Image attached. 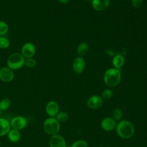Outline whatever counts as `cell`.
<instances>
[{
	"instance_id": "obj_1",
	"label": "cell",
	"mask_w": 147,
	"mask_h": 147,
	"mask_svg": "<svg viewBox=\"0 0 147 147\" xmlns=\"http://www.w3.org/2000/svg\"><path fill=\"white\" fill-rule=\"evenodd\" d=\"M116 131L117 134L120 137L124 139H128L133 136L134 133V127L130 122L122 120L117 125Z\"/></svg>"
},
{
	"instance_id": "obj_2",
	"label": "cell",
	"mask_w": 147,
	"mask_h": 147,
	"mask_svg": "<svg viewBox=\"0 0 147 147\" xmlns=\"http://www.w3.org/2000/svg\"><path fill=\"white\" fill-rule=\"evenodd\" d=\"M105 84L109 87H115L120 82L121 79V74L119 69L110 68L107 69L103 76Z\"/></svg>"
},
{
	"instance_id": "obj_3",
	"label": "cell",
	"mask_w": 147,
	"mask_h": 147,
	"mask_svg": "<svg viewBox=\"0 0 147 147\" xmlns=\"http://www.w3.org/2000/svg\"><path fill=\"white\" fill-rule=\"evenodd\" d=\"M25 58L20 53H14L10 55L7 60V65L13 70H17L24 65Z\"/></svg>"
},
{
	"instance_id": "obj_4",
	"label": "cell",
	"mask_w": 147,
	"mask_h": 147,
	"mask_svg": "<svg viewBox=\"0 0 147 147\" xmlns=\"http://www.w3.org/2000/svg\"><path fill=\"white\" fill-rule=\"evenodd\" d=\"M43 128L44 131L48 134L53 136L57 134L60 128L59 122L55 118L51 117L47 118L44 122Z\"/></svg>"
},
{
	"instance_id": "obj_5",
	"label": "cell",
	"mask_w": 147,
	"mask_h": 147,
	"mask_svg": "<svg viewBox=\"0 0 147 147\" xmlns=\"http://www.w3.org/2000/svg\"><path fill=\"white\" fill-rule=\"evenodd\" d=\"M27 123V119L22 116L15 117L10 122V125L13 129L17 130H20L25 128L26 126Z\"/></svg>"
},
{
	"instance_id": "obj_6",
	"label": "cell",
	"mask_w": 147,
	"mask_h": 147,
	"mask_svg": "<svg viewBox=\"0 0 147 147\" xmlns=\"http://www.w3.org/2000/svg\"><path fill=\"white\" fill-rule=\"evenodd\" d=\"M14 78L13 69L8 67H2L0 69V79L3 82H10Z\"/></svg>"
},
{
	"instance_id": "obj_7",
	"label": "cell",
	"mask_w": 147,
	"mask_h": 147,
	"mask_svg": "<svg viewBox=\"0 0 147 147\" xmlns=\"http://www.w3.org/2000/svg\"><path fill=\"white\" fill-rule=\"evenodd\" d=\"M36 52V48L32 42H26L21 48V54L25 58L32 57Z\"/></svg>"
},
{
	"instance_id": "obj_8",
	"label": "cell",
	"mask_w": 147,
	"mask_h": 147,
	"mask_svg": "<svg viewBox=\"0 0 147 147\" xmlns=\"http://www.w3.org/2000/svg\"><path fill=\"white\" fill-rule=\"evenodd\" d=\"M50 147H65L66 142L64 138L59 134L52 136L49 140Z\"/></svg>"
},
{
	"instance_id": "obj_9",
	"label": "cell",
	"mask_w": 147,
	"mask_h": 147,
	"mask_svg": "<svg viewBox=\"0 0 147 147\" xmlns=\"http://www.w3.org/2000/svg\"><path fill=\"white\" fill-rule=\"evenodd\" d=\"M87 106L92 109H96L99 108L103 103V99L101 96L95 95L90 96L87 100Z\"/></svg>"
},
{
	"instance_id": "obj_10",
	"label": "cell",
	"mask_w": 147,
	"mask_h": 147,
	"mask_svg": "<svg viewBox=\"0 0 147 147\" xmlns=\"http://www.w3.org/2000/svg\"><path fill=\"white\" fill-rule=\"evenodd\" d=\"M45 110L47 114L49 116L51 117H53L59 113V106L56 102L52 100L47 104Z\"/></svg>"
},
{
	"instance_id": "obj_11",
	"label": "cell",
	"mask_w": 147,
	"mask_h": 147,
	"mask_svg": "<svg viewBox=\"0 0 147 147\" xmlns=\"http://www.w3.org/2000/svg\"><path fill=\"white\" fill-rule=\"evenodd\" d=\"M116 126V121L111 117L105 118L101 122V127L106 131L113 130L115 129Z\"/></svg>"
},
{
	"instance_id": "obj_12",
	"label": "cell",
	"mask_w": 147,
	"mask_h": 147,
	"mask_svg": "<svg viewBox=\"0 0 147 147\" xmlns=\"http://www.w3.org/2000/svg\"><path fill=\"white\" fill-rule=\"evenodd\" d=\"M74 71L76 74H81L85 68V61L83 58L78 57L74 59L72 64Z\"/></svg>"
},
{
	"instance_id": "obj_13",
	"label": "cell",
	"mask_w": 147,
	"mask_h": 147,
	"mask_svg": "<svg viewBox=\"0 0 147 147\" xmlns=\"http://www.w3.org/2000/svg\"><path fill=\"white\" fill-rule=\"evenodd\" d=\"M93 8L99 11H102L106 9L110 3V0H92Z\"/></svg>"
},
{
	"instance_id": "obj_14",
	"label": "cell",
	"mask_w": 147,
	"mask_h": 147,
	"mask_svg": "<svg viewBox=\"0 0 147 147\" xmlns=\"http://www.w3.org/2000/svg\"><path fill=\"white\" fill-rule=\"evenodd\" d=\"M10 127V123L7 120L0 118V136L7 134L11 130Z\"/></svg>"
},
{
	"instance_id": "obj_15",
	"label": "cell",
	"mask_w": 147,
	"mask_h": 147,
	"mask_svg": "<svg viewBox=\"0 0 147 147\" xmlns=\"http://www.w3.org/2000/svg\"><path fill=\"white\" fill-rule=\"evenodd\" d=\"M8 138L10 141L13 142H18L21 138V134L19 130L16 129H11L7 133Z\"/></svg>"
},
{
	"instance_id": "obj_16",
	"label": "cell",
	"mask_w": 147,
	"mask_h": 147,
	"mask_svg": "<svg viewBox=\"0 0 147 147\" xmlns=\"http://www.w3.org/2000/svg\"><path fill=\"white\" fill-rule=\"evenodd\" d=\"M124 62L125 60L123 57L120 55H117L114 56L112 61L113 66L117 69H119L120 68H121L123 66Z\"/></svg>"
},
{
	"instance_id": "obj_17",
	"label": "cell",
	"mask_w": 147,
	"mask_h": 147,
	"mask_svg": "<svg viewBox=\"0 0 147 147\" xmlns=\"http://www.w3.org/2000/svg\"><path fill=\"white\" fill-rule=\"evenodd\" d=\"M88 51V45L86 42H82L80 43L77 48L78 53L81 56H84Z\"/></svg>"
},
{
	"instance_id": "obj_18",
	"label": "cell",
	"mask_w": 147,
	"mask_h": 147,
	"mask_svg": "<svg viewBox=\"0 0 147 147\" xmlns=\"http://www.w3.org/2000/svg\"><path fill=\"white\" fill-rule=\"evenodd\" d=\"M111 115H112V118L115 121H119L121 120V119L123 116V113L122 110L120 109L116 108L113 110Z\"/></svg>"
},
{
	"instance_id": "obj_19",
	"label": "cell",
	"mask_w": 147,
	"mask_h": 147,
	"mask_svg": "<svg viewBox=\"0 0 147 147\" xmlns=\"http://www.w3.org/2000/svg\"><path fill=\"white\" fill-rule=\"evenodd\" d=\"M56 119L60 122H64L68 119V114L64 111L59 112L56 115Z\"/></svg>"
},
{
	"instance_id": "obj_20",
	"label": "cell",
	"mask_w": 147,
	"mask_h": 147,
	"mask_svg": "<svg viewBox=\"0 0 147 147\" xmlns=\"http://www.w3.org/2000/svg\"><path fill=\"white\" fill-rule=\"evenodd\" d=\"M10 100L8 98H4L0 102V109L1 110H5L10 106Z\"/></svg>"
},
{
	"instance_id": "obj_21",
	"label": "cell",
	"mask_w": 147,
	"mask_h": 147,
	"mask_svg": "<svg viewBox=\"0 0 147 147\" xmlns=\"http://www.w3.org/2000/svg\"><path fill=\"white\" fill-rule=\"evenodd\" d=\"M10 45L9 40L3 36H0V48L1 49H6Z\"/></svg>"
},
{
	"instance_id": "obj_22",
	"label": "cell",
	"mask_w": 147,
	"mask_h": 147,
	"mask_svg": "<svg viewBox=\"0 0 147 147\" xmlns=\"http://www.w3.org/2000/svg\"><path fill=\"white\" fill-rule=\"evenodd\" d=\"M37 64V62L36 60L32 57L27 58L25 59L24 65H26L28 68H33Z\"/></svg>"
},
{
	"instance_id": "obj_23",
	"label": "cell",
	"mask_w": 147,
	"mask_h": 147,
	"mask_svg": "<svg viewBox=\"0 0 147 147\" xmlns=\"http://www.w3.org/2000/svg\"><path fill=\"white\" fill-rule=\"evenodd\" d=\"M9 30L7 24L3 21H0V36L5 34Z\"/></svg>"
},
{
	"instance_id": "obj_24",
	"label": "cell",
	"mask_w": 147,
	"mask_h": 147,
	"mask_svg": "<svg viewBox=\"0 0 147 147\" xmlns=\"http://www.w3.org/2000/svg\"><path fill=\"white\" fill-rule=\"evenodd\" d=\"M71 147H88V143L83 140H79L73 142Z\"/></svg>"
},
{
	"instance_id": "obj_25",
	"label": "cell",
	"mask_w": 147,
	"mask_h": 147,
	"mask_svg": "<svg viewBox=\"0 0 147 147\" xmlns=\"http://www.w3.org/2000/svg\"><path fill=\"white\" fill-rule=\"evenodd\" d=\"M113 91L110 89H106L102 93V98L104 99H109L113 96Z\"/></svg>"
},
{
	"instance_id": "obj_26",
	"label": "cell",
	"mask_w": 147,
	"mask_h": 147,
	"mask_svg": "<svg viewBox=\"0 0 147 147\" xmlns=\"http://www.w3.org/2000/svg\"><path fill=\"white\" fill-rule=\"evenodd\" d=\"M132 6L135 8L140 7L142 3V0H131Z\"/></svg>"
},
{
	"instance_id": "obj_27",
	"label": "cell",
	"mask_w": 147,
	"mask_h": 147,
	"mask_svg": "<svg viewBox=\"0 0 147 147\" xmlns=\"http://www.w3.org/2000/svg\"><path fill=\"white\" fill-rule=\"evenodd\" d=\"M59 2L62 4H66L69 2V0H58Z\"/></svg>"
},
{
	"instance_id": "obj_28",
	"label": "cell",
	"mask_w": 147,
	"mask_h": 147,
	"mask_svg": "<svg viewBox=\"0 0 147 147\" xmlns=\"http://www.w3.org/2000/svg\"><path fill=\"white\" fill-rule=\"evenodd\" d=\"M86 1H87V2H90V1H92V0H85Z\"/></svg>"
},
{
	"instance_id": "obj_29",
	"label": "cell",
	"mask_w": 147,
	"mask_h": 147,
	"mask_svg": "<svg viewBox=\"0 0 147 147\" xmlns=\"http://www.w3.org/2000/svg\"><path fill=\"white\" fill-rule=\"evenodd\" d=\"M1 111H2V110H1V109H0V115H1Z\"/></svg>"
},
{
	"instance_id": "obj_30",
	"label": "cell",
	"mask_w": 147,
	"mask_h": 147,
	"mask_svg": "<svg viewBox=\"0 0 147 147\" xmlns=\"http://www.w3.org/2000/svg\"><path fill=\"white\" fill-rule=\"evenodd\" d=\"M65 147H71V146H66Z\"/></svg>"
},
{
	"instance_id": "obj_31",
	"label": "cell",
	"mask_w": 147,
	"mask_h": 147,
	"mask_svg": "<svg viewBox=\"0 0 147 147\" xmlns=\"http://www.w3.org/2000/svg\"><path fill=\"white\" fill-rule=\"evenodd\" d=\"M0 146H1V142H0Z\"/></svg>"
},
{
	"instance_id": "obj_32",
	"label": "cell",
	"mask_w": 147,
	"mask_h": 147,
	"mask_svg": "<svg viewBox=\"0 0 147 147\" xmlns=\"http://www.w3.org/2000/svg\"><path fill=\"white\" fill-rule=\"evenodd\" d=\"M118 1H119V0H118Z\"/></svg>"
}]
</instances>
